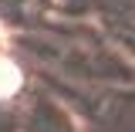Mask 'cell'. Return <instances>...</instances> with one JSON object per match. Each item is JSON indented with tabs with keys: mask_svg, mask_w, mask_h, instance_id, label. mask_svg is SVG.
Instances as JSON below:
<instances>
[{
	"mask_svg": "<svg viewBox=\"0 0 135 132\" xmlns=\"http://www.w3.org/2000/svg\"><path fill=\"white\" fill-rule=\"evenodd\" d=\"M20 85H24V75H20L17 61H14V58H7V54H0V98L17 95Z\"/></svg>",
	"mask_w": 135,
	"mask_h": 132,
	"instance_id": "obj_1",
	"label": "cell"
}]
</instances>
